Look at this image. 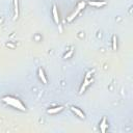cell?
Instances as JSON below:
<instances>
[{"instance_id":"6","label":"cell","mask_w":133,"mask_h":133,"mask_svg":"<svg viewBox=\"0 0 133 133\" xmlns=\"http://www.w3.org/2000/svg\"><path fill=\"white\" fill-rule=\"evenodd\" d=\"M106 128H107V122H106V119H103L102 120V122H101V124H100V130H101V132H106Z\"/></svg>"},{"instance_id":"4","label":"cell","mask_w":133,"mask_h":133,"mask_svg":"<svg viewBox=\"0 0 133 133\" xmlns=\"http://www.w3.org/2000/svg\"><path fill=\"white\" fill-rule=\"evenodd\" d=\"M52 14H53V18L56 24H59V18H58V13H57V7L56 5H53L52 7Z\"/></svg>"},{"instance_id":"12","label":"cell","mask_w":133,"mask_h":133,"mask_svg":"<svg viewBox=\"0 0 133 133\" xmlns=\"http://www.w3.org/2000/svg\"><path fill=\"white\" fill-rule=\"evenodd\" d=\"M84 6H85V2H84V1H81V2L78 3V5H77V10H81L82 9H84Z\"/></svg>"},{"instance_id":"13","label":"cell","mask_w":133,"mask_h":133,"mask_svg":"<svg viewBox=\"0 0 133 133\" xmlns=\"http://www.w3.org/2000/svg\"><path fill=\"white\" fill-rule=\"evenodd\" d=\"M72 54H73V49H71V50H70V51H69V52L66 53V55L64 56V58H66H66H70V57H71V55H72Z\"/></svg>"},{"instance_id":"2","label":"cell","mask_w":133,"mask_h":133,"mask_svg":"<svg viewBox=\"0 0 133 133\" xmlns=\"http://www.w3.org/2000/svg\"><path fill=\"white\" fill-rule=\"evenodd\" d=\"M71 110H72L74 113H75V114H76L77 116H79L80 119H84V118H85L84 113L82 112V111L80 110V109H78L77 107H74V106H72V107H71Z\"/></svg>"},{"instance_id":"9","label":"cell","mask_w":133,"mask_h":133,"mask_svg":"<svg viewBox=\"0 0 133 133\" xmlns=\"http://www.w3.org/2000/svg\"><path fill=\"white\" fill-rule=\"evenodd\" d=\"M14 4H15V17L14 20H16L19 17V5H18V0H14Z\"/></svg>"},{"instance_id":"3","label":"cell","mask_w":133,"mask_h":133,"mask_svg":"<svg viewBox=\"0 0 133 133\" xmlns=\"http://www.w3.org/2000/svg\"><path fill=\"white\" fill-rule=\"evenodd\" d=\"M88 4L91 6H95V7H102L104 5H106L105 1H89Z\"/></svg>"},{"instance_id":"1","label":"cell","mask_w":133,"mask_h":133,"mask_svg":"<svg viewBox=\"0 0 133 133\" xmlns=\"http://www.w3.org/2000/svg\"><path fill=\"white\" fill-rule=\"evenodd\" d=\"M2 101H3V102H5L6 104L10 105V106H13V107H15V108L19 109V110H22V111H25V110H26L25 106L21 103L20 100L17 99V98L6 96V97H3V98H2Z\"/></svg>"},{"instance_id":"10","label":"cell","mask_w":133,"mask_h":133,"mask_svg":"<svg viewBox=\"0 0 133 133\" xmlns=\"http://www.w3.org/2000/svg\"><path fill=\"white\" fill-rule=\"evenodd\" d=\"M79 10H77L76 9V10L75 11H74V13L71 15V16H69V17H68V19H66V20H68V22H71L72 20H74V19H75V17H76V16L78 15V14H79Z\"/></svg>"},{"instance_id":"11","label":"cell","mask_w":133,"mask_h":133,"mask_svg":"<svg viewBox=\"0 0 133 133\" xmlns=\"http://www.w3.org/2000/svg\"><path fill=\"white\" fill-rule=\"evenodd\" d=\"M112 48H113V50H116V48H118V44H116V37L115 36L112 37Z\"/></svg>"},{"instance_id":"14","label":"cell","mask_w":133,"mask_h":133,"mask_svg":"<svg viewBox=\"0 0 133 133\" xmlns=\"http://www.w3.org/2000/svg\"><path fill=\"white\" fill-rule=\"evenodd\" d=\"M91 74H92V72H87L86 75H85V79H89V77H91Z\"/></svg>"},{"instance_id":"7","label":"cell","mask_w":133,"mask_h":133,"mask_svg":"<svg viewBox=\"0 0 133 133\" xmlns=\"http://www.w3.org/2000/svg\"><path fill=\"white\" fill-rule=\"evenodd\" d=\"M62 109H64V106H58V107H54V108L48 109V110H47V112H48V113H57V112L61 111Z\"/></svg>"},{"instance_id":"8","label":"cell","mask_w":133,"mask_h":133,"mask_svg":"<svg viewBox=\"0 0 133 133\" xmlns=\"http://www.w3.org/2000/svg\"><path fill=\"white\" fill-rule=\"evenodd\" d=\"M38 76H40L41 80H42L43 82H44V83H47V78H46L45 73H44V71H43V69H42V68L38 69Z\"/></svg>"},{"instance_id":"5","label":"cell","mask_w":133,"mask_h":133,"mask_svg":"<svg viewBox=\"0 0 133 133\" xmlns=\"http://www.w3.org/2000/svg\"><path fill=\"white\" fill-rule=\"evenodd\" d=\"M92 81L93 79H84V82H83V84L81 85V87H80V92L79 94H83V92L85 91V88H86V86L89 84V83H92Z\"/></svg>"}]
</instances>
